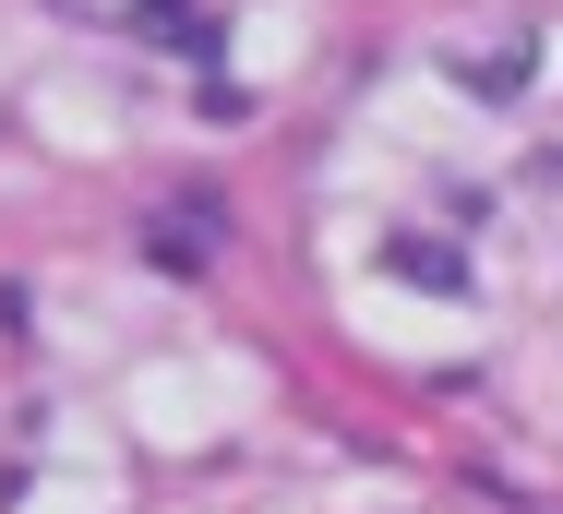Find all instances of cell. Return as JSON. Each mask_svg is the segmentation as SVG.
Listing matches in <instances>:
<instances>
[{
    "label": "cell",
    "mask_w": 563,
    "mask_h": 514,
    "mask_svg": "<svg viewBox=\"0 0 563 514\" xmlns=\"http://www.w3.org/2000/svg\"><path fill=\"white\" fill-rule=\"evenodd\" d=\"M144 239H156V264H205V252L228 239V204H217V192H180V204H156Z\"/></svg>",
    "instance_id": "cell-1"
},
{
    "label": "cell",
    "mask_w": 563,
    "mask_h": 514,
    "mask_svg": "<svg viewBox=\"0 0 563 514\" xmlns=\"http://www.w3.org/2000/svg\"><path fill=\"white\" fill-rule=\"evenodd\" d=\"M384 264H396L408 288H467V252H432L420 227H408V239H384Z\"/></svg>",
    "instance_id": "cell-2"
}]
</instances>
